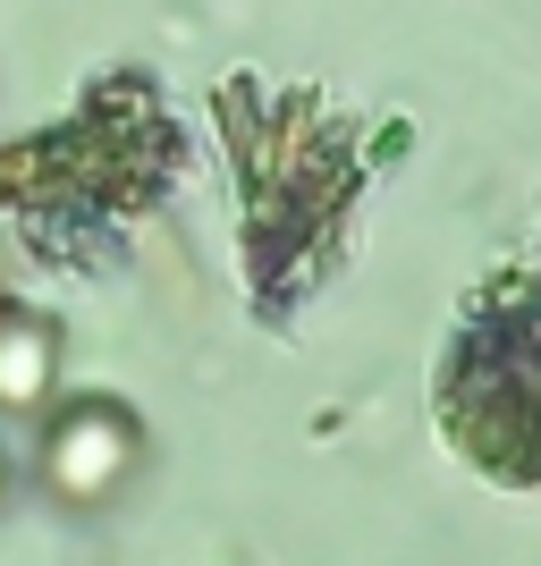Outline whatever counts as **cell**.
Masks as SVG:
<instances>
[{
    "label": "cell",
    "mask_w": 541,
    "mask_h": 566,
    "mask_svg": "<svg viewBox=\"0 0 541 566\" xmlns=\"http://www.w3.org/2000/svg\"><path fill=\"white\" fill-rule=\"evenodd\" d=\"M60 380V338L34 313H0V415H43Z\"/></svg>",
    "instance_id": "cell-2"
},
{
    "label": "cell",
    "mask_w": 541,
    "mask_h": 566,
    "mask_svg": "<svg viewBox=\"0 0 541 566\" xmlns=\"http://www.w3.org/2000/svg\"><path fill=\"white\" fill-rule=\"evenodd\" d=\"M136 457H144V431L118 398H69L43 423V482H51V499H69V507L118 499L127 473H136Z\"/></svg>",
    "instance_id": "cell-1"
},
{
    "label": "cell",
    "mask_w": 541,
    "mask_h": 566,
    "mask_svg": "<svg viewBox=\"0 0 541 566\" xmlns=\"http://www.w3.org/2000/svg\"><path fill=\"white\" fill-rule=\"evenodd\" d=\"M0 499H9V465H0Z\"/></svg>",
    "instance_id": "cell-3"
}]
</instances>
